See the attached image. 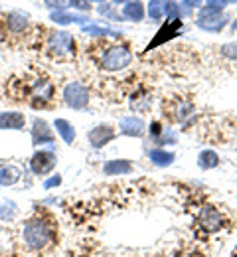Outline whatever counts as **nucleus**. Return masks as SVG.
Masks as SVG:
<instances>
[{"mask_svg": "<svg viewBox=\"0 0 237 257\" xmlns=\"http://www.w3.org/2000/svg\"><path fill=\"white\" fill-rule=\"evenodd\" d=\"M22 239H24L28 249L42 251V249H46L52 243L54 229H52V225L48 224V222H44L40 218H32L22 227Z\"/></svg>", "mask_w": 237, "mask_h": 257, "instance_id": "nucleus-1", "label": "nucleus"}, {"mask_svg": "<svg viewBox=\"0 0 237 257\" xmlns=\"http://www.w3.org/2000/svg\"><path fill=\"white\" fill-rule=\"evenodd\" d=\"M131 62H133V52L127 46H111L105 50L99 65L105 71H121L129 67Z\"/></svg>", "mask_w": 237, "mask_h": 257, "instance_id": "nucleus-2", "label": "nucleus"}, {"mask_svg": "<svg viewBox=\"0 0 237 257\" xmlns=\"http://www.w3.org/2000/svg\"><path fill=\"white\" fill-rule=\"evenodd\" d=\"M48 52L62 60V58H73L75 56V40L73 36L66 30L62 32H52L48 38Z\"/></svg>", "mask_w": 237, "mask_h": 257, "instance_id": "nucleus-3", "label": "nucleus"}, {"mask_svg": "<svg viewBox=\"0 0 237 257\" xmlns=\"http://www.w3.org/2000/svg\"><path fill=\"white\" fill-rule=\"evenodd\" d=\"M227 22L229 20H227L225 14H221V8L205 6L202 12H200V18L196 20V26L205 30V32H221Z\"/></svg>", "mask_w": 237, "mask_h": 257, "instance_id": "nucleus-4", "label": "nucleus"}, {"mask_svg": "<svg viewBox=\"0 0 237 257\" xmlns=\"http://www.w3.org/2000/svg\"><path fill=\"white\" fill-rule=\"evenodd\" d=\"M64 101L66 105L75 109V111H83L89 105V91L83 83L79 81H69L64 87Z\"/></svg>", "mask_w": 237, "mask_h": 257, "instance_id": "nucleus-5", "label": "nucleus"}, {"mask_svg": "<svg viewBox=\"0 0 237 257\" xmlns=\"http://www.w3.org/2000/svg\"><path fill=\"white\" fill-rule=\"evenodd\" d=\"M198 225L205 229V231H209V233H217L223 225H225V218H223V214L215 208V206H203L202 210H200V214H198Z\"/></svg>", "mask_w": 237, "mask_h": 257, "instance_id": "nucleus-6", "label": "nucleus"}, {"mask_svg": "<svg viewBox=\"0 0 237 257\" xmlns=\"http://www.w3.org/2000/svg\"><path fill=\"white\" fill-rule=\"evenodd\" d=\"M56 162H58V159H56V153L52 149H40L30 159V170L36 176H44L56 168Z\"/></svg>", "mask_w": 237, "mask_h": 257, "instance_id": "nucleus-7", "label": "nucleus"}, {"mask_svg": "<svg viewBox=\"0 0 237 257\" xmlns=\"http://www.w3.org/2000/svg\"><path fill=\"white\" fill-rule=\"evenodd\" d=\"M115 137H117L115 128L109 127V125H97V127H93L87 133V141H89V145H91L93 149H103V147L109 145Z\"/></svg>", "mask_w": 237, "mask_h": 257, "instance_id": "nucleus-8", "label": "nucleus"}, {"mask_svg": "<svg viewBox=\"0 0 237 257\" xmlns=\"http://www.w3.org/2000/svg\"><path fill=\"white\" fill-rule=\"evenodd\" d=\"M32 143L36 147L54 143V131L44 119H34V123H32Z\"/></svg>", "mask_w": 237, "mask_h": 257, "instance_id": "nucleus-9", "label": "nucleus"}, {"mask_svg": "<svg viewBox=\"0 0 237 257\" xmlns=\"http://www.w3.org/2000/svg\"><path fill=\"white\" fill-rule=\"evenodd\" d=\"M119 133L127 135V137H142L146 133V125L140 117L129 115V117H123L119 121Z\"/></svg>", "mask_w": 237, "mask_h": 257, "instance_id": "nucleus-10", "label": "nucleus"}, {"mask_svg": "<svg viewBox=\"0 0 237 257\" xmlns=\"http://www.w3.org/2000/svg\"><path fill=\"white\" fill-rule=\"evenodd\" d=\"M24 125H26L24 113H18V111L0 113V131H22Z\"/></svg>", "mask_w": 237, "mask_h": 257, "instance_id": "nucleus-11", "label": "nucleus"}, {"mask_svg": "<svg viewBox=\"0 0 237 257\" xmlns=\"http://www.w3.org/2000/svg\"><path fill=\"white\" fill-rule=\"evenodd\" d=\"M32 97H34V105H44L48 101H52L54 97V85L48 81V79H36L34 85H32Z\"/></svg>", "mask_w": 237, "mask_h": 257, "instance_id": "nucleus-12", "label": "nucleus"}, {"mask_svg": "<svg viewBox=\"0 0 237 257\" xmlns=\"http://www.w3.org/2000/svg\"><path fill=\"white\" fill-rule=\"evenodd\" d=\"M103 172L107 176H123V174H131L133 172V162L127 159H115L103 164Z\"/></svg>", "mask_w": 237, "mask_h": 257, "instance_id": "nucleus-13", "label": "nucleus"}, {"mask_svg": "<svg viewBox=\"0 0 237 257\" xmlns=\"http://www.w3.org/2000/svg\"><path fill=\"white\" fill-rule=\"evenodd\" d=\"M180 30H182V18H178V20H166V24L160 28L158 36L152 40V44H148V50H150V48H154V46H158V44H162L164 40L174 38Z\"/></svg>", "mask_w": 237, "mask_h": 257, "instance_id": "nucleus-14", "label": "nucleus"}, {"mask_svg": "<svg viewBox=\"0 0 237 257\" xmlns=\"http://www.w3.org/2000/svg\"><path fill=\"white\" fill-rule=\"evenodd\" d=\"M22 178V170L16 164H0V186H14L16 182H20Z\"/></svg>", "mask_w": 237, "mask_h": 257, "instance_id": "nucleus-15", "label": "nucleus"}, {"mask_svg": "<svg viewBox=\"0 0 237 257\" xmlns=\"http://www.w3.org/2000/svg\"><path fill=\"white\" fill-rule=\"evenodd\" d=\"M50 18L56 22V24H62V26H66V24H85L89 18L87 16H83V14H73V12H64V10H54L52 14H50Z\"/></svg>", "mask_w": 237, "mask_h": 257, "instance_id": "nucleus-16", "label": "nucleus"}, {"mask_svg": "<svg viewBox=\"0 0 237 257\" xmlns=\"http://www.w3.org/2000/svg\"><path fill=\"white\" fill-rule=\"evenodd\" d=\"M6 26H8V30L12 34H22L26 30V26H28V14L18 12V10L10 12L6 16Z\"/></svg>", "mask_w": 237, "mask_h": 257, "instance_id": "nucleus-17", "label": "nucleus"}, {"mask_svg": "<svg viewBox=\"0 0 237 257\" xmlns=\"http://www.w3.org/2000/svg\"><path fill=\"white\" fill-rule=\"evenodd\" d=\"M148 159H150V162L152 164H156V166H170L172 162L176 161V155L174 153H170V151H166V149H150L148 151Z\"/></svg>", "mask_w": 237, "mask_h": 257, "instance_id": "nucleus-18", "label": "nucleus"}, {"mask_svg": "<svg viewBox=\"0 0 237 257\" xmlns=\"http://www.w3.org/2000/svg\"><path fill=\"white\" fill-rule=\"evenodd\" d=\"M18 216V204L8 198H0V220L2 222H14Z\"/></svg>", "mask_w": 237, "mask_h": 257, "instance_id": "nucleus-19", "label": "nucleus"}, {"mask_svg": "<svg viewBox=\"0 0 237 257\" xmlns=\"http://www.w3.org/2000/svg\"><path fill=\"white\" fill-rule=\"evenodd\" d=\"M54 128L58 131V135L64 139L66 145H71V143L75 141V128H73V125H71L69 121H66V119H56V121H54Z\"/></svg>", "mask_w": 237, "mask_h": 257, "instance_id": "nucleus-20", "label": "nucleus"}, {"mask_svg": "<svg viewBox=\"0 0 237 257\" xmlns=\"http://www.w3.org/2000/svg\"><path fill=\"white\" fill-rule=\"evenodd\" d=\"M217 164H219V157H217V153L213 149H203L202 153L198 155V166L202 170H211Z\"/></svg>", "mask_w": 237, "mask_h": 257, "instance_id": "nucleus-21", "label": "nucleus"}, {"mask_svg": "<svg viewBox=\"0 0 237 257\" xmlns=\"http://www.w3.org/2000/svg\"><path fill=\"white\" fill-rule=\"evenodd\" d=\"M123 16L133 20V22H140L144 18V6L140 0H135V2H127L125 8H123Z\"/></svg>", "mask_w": 237, "mask_h": 257, "instance_id": "nucleus-22", "label": "nucleus"}, {"mask_svg": "<svg viewBox=\"0 0 237 257\" xmlns=\"http://www.w3.org/2000/svg\"><path fill=\"white\" fill-rule=\"evenodd\" d=\"M164 6H166V0H150L148 2V16H150V20H160L162 14H164Z\"/></svg>", "mask_w": 237, "mask_h": 257, "instance_id": "nucleus-23", "label": "nucleus"}, {"mask_svg": "<svg viewBox=\"0 0 237 257\" xmlns=\"http://www.w3.org/2000/svg\"><path fill=\"white\" fill-rule=\"evenodd\" d=\"M83 32L89 36H119V30L113 28H101V26H83Z\"/></svg>", "mask_w": 237, "mask_h": 257, "instance_id": "nucleus-24", "label": "nucleus"}, {"mask_svg": "<svg viewBox=\"0 0 237 257\" xmlns=\"http://www.w3.org/2000/svg\"><path fill=\"white\" fill-rule=\"evenodd\" d=\"M164 14H166V20H178V18H182V10H180L178 2H174V0H166Z\"/></svg>", "mask_w": 237, "mask_h": 257, "instance_id": "nucleus-25", "label": "nucleus"}, {"mask_svg": "<svg viewBox=\"0 0 237 257\" xmlns=\"http://www.w3.org/2000/svg\"><path fill=\"white\" fill-rule=\"evenodd\" d=\"M176 141H178V135L172 128L164 127V131H162V135H160V139H158L156 145H176Z\"/></svg>", "mask_w": 237, "mask_h": 257, "instance_id": "nucleus-26", "label": "nucleus"}, {"mask_svg": "<svg viewBox=\"0 0 237 257\" xmlns=\"http://www.w3.org/2000/svg\"><path fill=\"white\" fill-rule=\"evenodd\" d=\"M146 131H148V135H150V141L156 145L158 139H160V135H162V131H164V127H162L158 121H154V123H150V127L146 128Z\"/></svg>", "mask_w": 237, "mask_h": 257, "instance_id": "nucleus-27", "label": "nucleus"}, {"mask_svg": "<svg viewBox=\"0 0 237 257\" xmlns=\"http://www.w3.org/2000/svg\"><path fill=\"white\" fill-rule=\"evenodd\" d=\"M221 54L229 60H237V42H229L221 46Z\"/></svg>", "mask_w": 237, "mask_h": 257, "instance_id": "nucleus-28", "label": "nucleus"}, {"mask_svg": "<svg viewBox=\"0 0 237 257\" xmlns=\"http://www.w3.org/2000/svg\"><path fill=\"white\" fill-rule=\"evenodd\" d=\"M99 12H101L103 16H109L111 20H123V18H121V14H117L109 4H101V6H99Z\"/></svg>", "mask_w": 237, "mask_h": 257, "instance_id": "nucleus-29", "label": "nucleus"}, {"mask_svg": "<svg viewBox=\"0 0 237 257\" xmlns=\"http://www.w3.org/2000/svg\"><path fill=\"white\" fill-rule=\"evenodd\" d=\"M60 184H62V176H60V174H54L52 178L44 180V188H46V190H50V188H56V186H60Z\"/></svg>", "mask_w": 237, "mask_h": 257, "instance_id": "nucleus-30", "label": "nucleus"}, {"mask_svg": "<svg viewBox=\"0 0 237 257\" xmlns=\"http://www.w3.org/2000/svg\"><path fill=\"white\" fill-rule=\"evenodd\" d=\"M69 6L73 8H79V10H89V2L87 0H68Z\"/></svg>", "mask_w": 237, "mask_h": 257, "instance_id": "nucleus-31", "label": "nucleus"}, {"mask_svg": "<svg viewBox=\"0 0 237 257\" xmlns=\"http://www.w3.org/2000/svg\"><path fill=\"white\" fill-rule=\"evenodd\" d=\"M207 2V6H215V8H221V6H225V4H233L237 0H205Z\"/></svg>", "mask_w": 237, "mask_h": 257, "instance_id": "nucleus-32", "label": "nucleus"}, {"mask_svg": "<svg viewBox=\"0 0 237 257\" xmlns=\"http://www.w3.org/2000/svg\"><path fill=\"white\" fill-rule=\"evenodd\" d=\"M186 6H202L203 0H182Z\"/></svg>", "mask_w": 237, "mask_h": 257, "instance_id": "nucleus-33", "label": "nucleus"}, {"mask_svg": "<svg viewBox=\"0 0 237 257\" xmlns=\"http://www.w3.org/2000/svg\"><path fill=\"white\" fill-rule=\"evenodd\" d=\"M127 2H131V0H113V4H127Z\"/></svg>", "mask_w": 237, "mask_h": 257, "instance_id": "nucleus-34", "label": "nucleus"}, {"mask_svg": "<svg viewBox=\"0 0 237 257\" xmlns=\"http://www.w3.org/2000/svg\"><path fill=\"white\" fill-rule=\"evenodd\" d=\"M89 2H105V0H89Z\"/></svg>", "mask_w": 237, "mask_h": 257, "instance_id": "nucleus-35", "label": "nucleus"}]
</instances>
